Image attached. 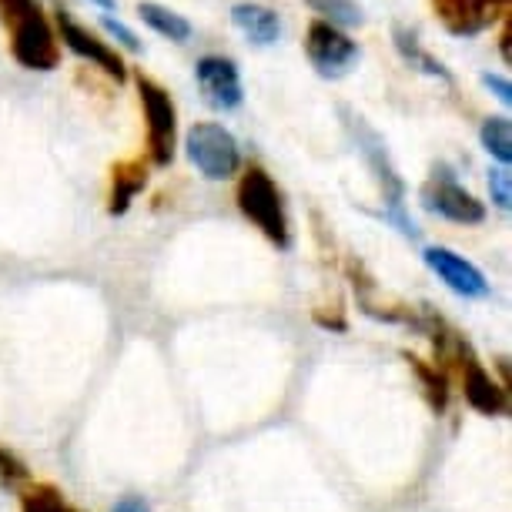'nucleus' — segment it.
<instances>
[{"instance_id":"423d86ee","label":"nucleus","mask_w":512,"mask_h":512,"mask_svg":"<svg viewBox=\"0 0 512 512\" xmlns=\"http://www.w3.org/2000/svg\"><path fill=\"white\" fill-rule=\"evenodd\" d=\"M54 31H57V41H61L67 51L74 57H81V61H88L91 67H98L114 81H124L128 77V67H124V57L114 51V47L98 37L91 31V27H84L71 11H64V7H57L54 11Z\"/></svg>"},{"instance_id":"b1692460","label":"nucleus","mask_w":512,"mask_h":512,"mask_svg":"<svg viewBox=\"0 0 512 512\" xmlns=\"http://www.w3.org/2000/svg\"><path fill=\"white\" fill-rule=\"evenodd\" d=\"M111 512H151V506L141 496H124V499L114 502Z\"/></svg>"},{"instance_id":"f257e3e1","label":"nucleus","mask_w":512,"mask_h":512,"mask_svg":"<svg viewBox=\"0 0 512 512\" xmlns=\"http://www.w3.org/2000/svg\"><path fill=\"white\" fill-rule=\"evenodd\" d=\"M0 21L11 34L14 61L27 71H54L61 64V41L47 21L41 0H0Z\"/></svg>"},{"instance_id":"a878e982","label":"nucleus","mask_w":512,"mask_h":512,"mask_svg":"<svg viewBox=\"0 0 512 512\" xmlns=\"http://www.w3.org/2000/svg\"><path fill=\"white\" fill-rule=\"evenodd\" d=\"M94 7H101V11H114L118 7V0H91Z\"/></svg>"},{"instance_id":"2eb2a0df","label":"nucleus","mask_w":512,"mask_h":512,"mask_svg":"<svg viewBox=\"0 0 512 512\" xmlns=\"http://www.w3.org/2000/svg\"><path fill=\"white\" fill-rule=\"evenodd\" d=\"M392 37H395V51L402 54V61L409 64V67H415V71H422V74H429V77H439V81H452V74L446 71V64H442L436 54L425 51L415 31H409V27H395Z\"/></svg>"},{"instance_id":"393cba45","label":"nucleus","mask_w":512,"mask_h":512,"mask_svg":"<svg viewBox=\"0 0 512 512\" xmlns=\"http://www.w3.org/2000/svg\"><path fill=\"white\" fill-rule=\"evenodd\" d=\"M499 47H502V57H506V61H509V21H506V31H502Z\"/></svg>"},{"instance_id":"f8f14e48","label":"nucleus","mask_w":512,"mask_h":512,"mask_svg":"<svg viewBox=\"0 0 512 512\" xmlns=\"http://www.w3.org/2000/svg\"><path fill=\"white\" fill-rule=\"evenodd\" d=\"M231 24H235L255 47H272L278 44V37H282V17H278L272 7L251 4V0H241V4L231 7Z\"/></svg>"},{"instance_id":"4be33fe9","label":"nucleus","mask_w":512,"mask_h":512,"mask_svg":"<svg viewBox=\"0 0 512 512\" xmlns=\"http://www.w3.org/2000/svg\"><path fill=\"white\" fill-rule=\"evenodd\" d=\"M101 27L108 31L114 41H118L121 47H128V51H141V41H138V34L131 31L128 24H121V21H114V17H101Z\"/></svg>"},{"instance_id":"5701e85b","label":"nucleus","mask_w":512,"mask_h":512,"mask_svg":"<svg viewBox=\"0 0 512 512\" xmlns=\"http://www.w3.org/2000/svg\"><path fill=\"white\" fill-rule=\"evenodd\" d=\"M482 84H486V91L496 98L502 108H509L512 104V84L509 77H499V74H482Z\"/></svg>"},{"instance_id":"1a4fd4ad","label":"nucleus","mask_w":512,"mask_h":512,"mask_svg":"<svg viewBox=\"0 0 512 512\" xmlns=\"http://www.w3.org/2000/svg\"><path fill=\"white\" fill-rule=\"evenodd\" d=\"M452 372L459 375V385H462V395H466L469 409H476L479 415H489V419L509 415V389L486 372V365L476 359L472 345L456 359Z\"/></svg>"},{"instance_id":"9d476101","label":"nucleus","mask_w":512,"mask_h":512,"mask_svg":"<svg viewBox=\"0 0 512 512\" xmlns=\"http://www.w3.org/2000/svg\"><path fill=\"white\" fill-rule=\"evenodd\" d=\"M422 258H425V265H429V272L459 298H489V292H492L489 278L482 275L479 265H472L469 258H462L459 251L432 245L422 251Z\"/></svg>"},{"instance_id":"0eeeda50","label":"nucleus","mask_w":512,"mask_h":512,"mask_svg":"<svg viewBox=\"0 0 512 512\" xmlns=\"http://www.w3.org/2000/svg\"><path fill=\"white\" fill-rule=\"evenodd\" d=\"M419 201L429 215H439L452 221V225H482L486 221V205L472 195L469 188H462L449 171H436L419 191Z\"/></svg>"},{"instance_id":"ddd939ff","label":"nucleus","mask_w":512,"mask_h":512,"mask_svg":"<svg viewBox=\"0 0 512 512\" xmlns=\"http://www.w3.org/2000/svg\"><path fill=\"white\" fill-rule=\"evenodd\" d=\"M138 17L144 21V27H151L154 34H161L164 41H175V44H188L195 27L185 14H178L175 7H164L158 0H141L138 4Z\"/></svg>"},{"instance_id":"a211bd4d","label":"nucleus","mask_w":512,"mask_h":512,"mask_svg":"<svg viewBox=\"0 0 512 512\" xmlns=\"http://www.w3.org/2000/svg\"><path fill=\"white\" fill-rule=\"evenodd\" d=\"M21 512H74L64 492L51 482H34L21 492Z\"/></svg>"},{"instance_id":"9b49d317","label":"nucleus","mask_w":512,"mask_h":512,"mask_svg":"<svg viewBox=\"0 0 512 512\" xmlns=\"http://www.w3.org/2000/svg\"><path fill=\"white\" fill-rule=\"evenodd\" d=\"M432 7L452 37H472L506 17L509 0H432Z\"/></svg>"},{"instance_id":"dca6fc26","label":"nucleus","mask_w":512,"mask_h":512,"mask_svg":"<svg viewBox=\"0 0 512 512\" xmlns=\"http://www.w3.org/2000/svg\"><path fill=\"white\" fill-rule=\"evenodd\" d=\"M405 362H409L412 375L419 379L429 409L436 412V415L446 412V405H449V372L439 369V365H429V362L415 359V355H405Z\"/></svg>"},{"instance_id":"39448f33","label":"nucleus","mask_w":512,"mask_h":512,"mask_svg":"<svg viewBox=\"0 0 512 512\" xmlns=\"http://www.w3.org/2000/svg\"><path fill=\"white\" fill-rule=\"evenodd\" d=\"M305 57L315 67V74L338 81V77L352 74V67L362 57V47L359 41H352V34L345 27H335L322 21V17H315L305 31Z\"/></svg>"},{"instance_id":"20e7f679","label":"nucleus","mask_w":512,"mask_h":512,"mask_svg":"<svg viewBox=\"0 0 512 512\" xmlns=\"http://www.w3.org/2000/svg\"><path fill=\"white\" fill-rule=\"evenodd\" d=\"M134 84H138L144 124H148V158L154 168H168L178 151V108L171 94L148 74H138Z\"/></svg>"},{"instance_id":"7ed1b4c3","label":"nucleus","mask_w":512,"mask_h":512,"mask_svg":"<svg viewBox=\"0 0 512 512\" xmlns=\"http://www.w3.org/2000/svg\"><path fill=\"white\" fill-rule=\"evenodd\" d=\"M185 154L208 181H231L241 171V144L218 121L191 124L185 134Z\"/></svg>"},{"instance_id":"6e6552de","label":"nucleus","mask_w":512,"mask_h":512,"mask_svg":"<svg viewBox=\"0 0 512 512\" xmlns=\"http://www.w3.org/2000/svg\"><path fill=\"white\" fill-rule=\"evenodd\" d=\"M195 81L201 98L211 111L231 114L245 104V84H241L238 64L225 54H205L195 64Z\"/></svg>"},{"instance_id":"f03ea898","label":"nucleus","mask_w":512,"mask_h":512,"mask_svg":"<svg viewBox=\"0 0 512 512\" xmlns=\"http://www.w3.org/2000/svg\"><path fill=\"white\" fill-rule=\"evenodd\" d=\"M238 211L278 248L292 245V221H288L285 198L265 168H248L238 178Z\"/></svg>"},{"instance_id":"4468645a","label":"nucleus","mask_w":512,"mask_h":512,"mask_svg":"<svg viewBox=\"0 0 512 512\" xmlns=\"http://www.w3.org/2000/svg\"><path fill=\"white\" fill-rule=\"evenodd\" d=\"M144 185H148V168L141 161L118 164L111 178V215H124L131 208V201L144 191Z\"/></svg>"},{"instance_id":"412c9836","label":"nucleus","mask_w":512,"mask_h":512,"mask_svg":"<svg viewBox=\"0 0 512 512\" xmlns=\"http://www.w3.org/2000/svg\"><path fill=\"white\" fill-rule=\"evenodd\" d=\"M0 479L7 486H21V482L31 479V469L24 466V459H17L11 449H0Z\"/></svg>"},{"instance_id":"6ab92c4d","label":"nucleus","mask_w":512,"mask_h":512,"mask_svg":"<svg viewBox=\"0 0 512 512\" xmlns=\"http://www.w3.org/2000/svg\"><path fill=\"white\" fill-rule=\"evenodd\" d=\"M312 11L322 17V21L328 24H335V27H359L365 21V14H362V7H359V0H305Z\"/></svg>"},{"instance_id":"f3484780","label":"nucleus","mask_w":512,"mask_h":512,"mask_svg":"<svg viewBox=\"0 0 512 512\" xmlns=\"http://www.w3.org/2000/svg\"><path fill=\"white\" fill-rule=\"evenodd\" d=\"M479 141L486 154L502 168H509L512 164V124L506 114H499V118H486L479 128Z\"/></svg>"},{"instance_id":"aec40b11","label":"nucleus","mask_w":512,"mask_h":512,"mask_svg":"<svg viewBox=\"0 0 512 512\" xmlns=\"http://www.w3.org/2000/svg\"><path fill=\"white\" fill-rule=\"evenodd\" d=\"M489 198H492V205L502 211H509L512 205V178H509V168H502V164L489 171Z\"/></svg>"}]
</instances>
